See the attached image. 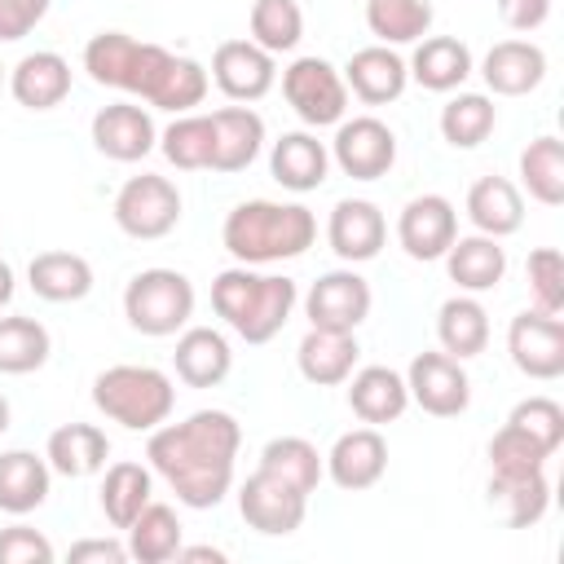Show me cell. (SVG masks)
I'll return each mask as SVG.
<instances>
[{
  "label": "cell",
  "instance_id": "6da1fadb",
  "mask_svg": "<svg viewBox=\"0 0 564 564\" xmlns=\"http://www.w3.org/2000/svg\"><path fill=\"white\" fill-rule=\"evenodd\" d=\"M238 445H242V427L229 410H194L181 423H159L150 432L145 458L150 471L167 480L176 502L207 511L234 485Z\"/></svg>",
  "mask_w": 564,
  "mask_h": 564
},
{
  "label": "cell",
  "instance_id": "7a4b0ae2",
  "mask_svg": "<svg viewBox=\"0 0 564 564\" xmlns=\"http://www.w3.org/2000/svg\"><path fill=\"white\" fill-rule=\"evenodd\" d=\"M84 70L101 88H119L128 97H141L159 110L189 115L203 106L212 75L194 57H176L163 44H145L128 31H97L84 44Z\"/></svg>",
  "mask_w": 564,
  "mask_h": 564
},
{
  "label": "cell",
  "instance_id": "3957f363",
  "mask_svg": "<svg viewBox=\"0 0 564 564\" xmlns=\"http://www.w3.org/2000/svg\"><path fill=\"white\" fill-rule=\"evenodd\" d=\"M220 242L238 264H282L317 242V216L304 203L247 198L225 216Z\"/></svg>",
  "mask_w": 564,
  "mask_h": 564
},
{
  "label": "cell",
  "instance_id": "277c9868",
  "mask_svg": "<svg viewBox=\"0 0 564 564\" xmlns=\"http://www.w3.org/2000/svg\"><path fill=\"white\" fill-rule=\"evenodd\" d=\"M300 286L286 273H256V264H234L212 282V308L247 344H269L295 313Z\"/></svg>",
  "mask_w": 564,
  "mask_h": 564
},
{
  "label": "cell",
  "instance_id": "5b68a950",
  "mask_svg": "<svg viewBox=\"0 0 564 564\" xmlns=\"http://www.w3.org/2000/svg\"><path fill=\"white\" fill-rule=\"evenodd\" d=\"M93 405L128 432H154L172 419L176 388L159 366H110L93 379Z\"/></svg>",
  "mask_w": 564,
  "mask_h": 564
},
{
  "label": "cell",
  "instance_id": "8992f818",
  "mask_svg": "<svg viewBox=\"0 0 564 564\" xmlns=\"http://www.w3.org/2000/svg\"><path fill=\"white\" fill-rule=\"evenodd\" d=\"M123 317L137 335L167 339L194 317V282L181 269H141L123 286Z\"/></svg>",
  "mask_w": 564,
  "mask_h": 564
},
{
  "label": "cell",
  "instance_id": "52a82bcc",
  "mask_svg": "<svg viewBox=\"0 0 564 564\" xmlns=\"http://www.w3.org/2000/svg\"><path fill=\"white\" fill-rule=\"evenodd\" d=\"M115 225L137 242L167 238L181 225V189L154 172L128 176L115 194Z\"/></svg>",
  "mask_w": 564,
  "mask_h": 564
},
{
  "label": "cell",
  "instance_id": "ba28073f",
  "mask_svg": "<svg viewBox=\"0 0 564 564\" xmlns=\"http://www.w3.org/2000/svg\"><path fill=\"white\" fill-rule=\"evenodd\" d=\"M282 97L308 128H330L348 110V84L326 57H295L282 70Z\"/></svg>",
  "mask_w": 564,
  "mask_h": 564
},
{
  "label": "cell",
  "instance_id": "9c48e42d",
  "mask_svg": "<svg viewBox=\"0 0 564 564\" xmlns=\"http://www.w3.org/2000/svg\"><path fill=\"white\" fill-rule=\"evenodd\" d=\"M507 352L524 379H538V383L560 379L564 375V322H560V313H542V308L516 313L507 326Z\"/></svg>",
  "mask_w": 564,
  "mask_h": 564
},
{
  "label": "cell",
  "instance_id": "30bf717a",
  "mask_svg": "<svg viewBox=\"0 0 564 564\" xmlns=\"http://www.w3.org/2000/svg\"><path fill=\"white\" fill-rule=\"evenodd\" d=\"M238 511L247 520V529L264 533V538H286L304 524L308 516V494H300L295 485H286L282 476L256 467L242 489H238Z\"/></svg>",
  "mask_w": 564,
  "mask_h": 564
},
{
  "label": "cell",
  "instance_id": "8fae6325",
  "mask_svg": "<svg viewBox=\"0 0 564 564\" xmlns=\"http://www.w3.org/2000/svg\"><path fill=\"white\" fill-rule=\"evenodd\" d=\"M330 159L352 181H379L397 163V132L375 115L339 119L335 123V141H330Z\"/></svg>",
  "mask_w": 564,
  "mask_h": 564
},
{
  "label": "cell",
  "instance_id": "7c38bea8",
  "mask_svg": "<svg viewBox=\"0 0 564 564\" xmlns=\"http://www.w3.org/2000/svg\"><path fill=\"white\" fill-rule=\"evenodd\" d=\"M405 388H410V401L436 419H454L471 405V379L463 361L449 352H414L405 370Z\"/></svg>",
  "mask_w": 564,
  "mask_h": 564
},
{
  "label": "cell",
  "instance_id": "4fadbf2b",
  "mask_svg": "<svg viewBox=\"0 0 564 564\" xmlns=\"http://www.w3.org/2000/svg\"><path fill=\"white\" fill-rule=\"evenodd\" d=\"M370 282L357 269H330L308 286L304 317L322 330H357L370 317Z\"/></svg>",
  "mask_w": 564,
  "mask_h": 564
},
{
  "label": "cell",
  "instance_id": "5bb4252c",
  "mask_svg": "<svg viewBox=\"0 0 564 564\" xmlns=\"http://www.w3.org/2000/svg\"><path fill=\"white\" fill-rule=\"evenodd\" d=\"M458 238V212L445 194H419L397 216V242L410 260H441Z\"/></svg>",
  "mask_w": 564,
  "mask_h": 564
},
{
  "label": "cell",
  "instance_id": "9a60e30c",
  "mask_svg": "<svg viewBox=\"0 0 564 564\" xmlns=\"http://www.w3.org/2000/svg\"><path fill=\"white\" fill-rule=\"evenodd\" d=\"M278 79V57L256 40H225L212 53V84L229 101H260Z\"/></svg>",
  "mask_w": 564,
  "mask_h": 564
},
{
  "label": "cell",
  "instance_id": "2e32d148",
  "mask_svg": "<svg viewBox=\"0 0 564 564\" xmlns=\"http://www.w3.org/2000/svg\"><path fill=\"white\" fill-rule=\"evenodd\" d=\"M326 242L344 264H366L388 242V220L370 198H339L326 220Z\"/></svg>",
  "mask_w": 564,
  "mask_h": 564
},
{
  "label": "cell",
  "instance_id": "e0dca14e",
  "mask_svg": "<svg viewBox=\"0 0 564 564\" xmlns=\"http://www.w3.org/2000/svg\"><path fill=\"white\" fill-rule=\"evenodd\" d=\"M93 145L115 163H137L159 145V128H154L145 106L110 101L93 115Z\"/></svg>",
  "mask_w": 564,
  "mask_h": 564
},
{
  "label": "cell",
  "instance_id": "ac0fdd59",
  "mask_svg": "<svg viewBox=\"0 0 564 564\" xmlns=\"http://www.w3.org/2000/svg\"><path fill=\"white\" fill-rule=\"evenodd\" d=\"M383 471H388V441H383V432L370 427V423L344 432V436L330 445V454H326V476H330L339 489H348V494H361V489L379 485Z\"/></svg>",
  "mask_w": 564,
  "mask_h": 564
},
{
  "label": "cell",
  "instance_id": "d6986e66",
  "mask_svg": "<svg viewBox=\"0 0 564 564\" xmlns=\"http://www.w3.org/2000/svg\"><path fill=\"white\" fill-rule=\"evenodd\" d=\"M339 75H344L348 93H352L357 101H366V106H388V101H397V97L405 93V84H410L405 57H401L397 48H388V44L357 48Z\"/></svg>",
  "mask_w": 564,
  "mask_h": 564
},
{
  "label": "cell",
  "instance_id": "ffe728a7",
  "mask_svg": "<svg viewBox=\"0 0 564 564\" xmlns=\"http://www.w3.org/2000/svg\"><path fill=\"white\" fill-rule=\"evenodd\" d=\"M264 145V119L251 106L212 110V163L207 172H242L256 163Z\"/></svg>",
  "mask_w": 564,
  "mask_h": 564
},
{
  "label": "cell",
  "instance_id": "44dd1931",
  "mask_svg": "<svg viewBox=\"0 0 564 564\" xmlns=\"http://www.w3.org/2000/svg\"><path fill=\"white\" fill-rule=\"evenodd\" d=\"M480 75L494 97H524L546 79V53L533 40H498L485 53Z\"/></svg>",
  "mask_w": 564,
  "mask_h": 564
},
{
  "label": "cell",
  "instance_id": "7402d4cb",
  "mask_svg": "<svg viewBox=\"0 0 564 564\" xmlns=\"http://www.w3.org/2000/svg\"><path fill=\"white\" fill-rule=\"evenodd\" d=\"M9 93L26 110H53L70 93V62L53 48H35L9 70Z\"/></svg>",
  "mask_w": 564,
  "mask_h": 564
},
{
  "label": "cell",
  "instance_id": "603a6c76",
  "mask_svg": "<svg viewBox=\"0 0 564 564\" xmlns=\"http://www.w3.org/2000/svg\"><path fill=\"white\" fill-rule=\"evenodd\" d=\"M405 70H410V79H414L419 88H427V93H454V88L476 70V62H471V48H467L458 35H423V40L414 44Z\"/></svg>",
  "mask_w": 564,
  "mask_h": 564
},
{
  "label": "cell",
  "instance_id": "cb8c5ba5",
  "mask_svg": "<svg viewBox=\"0 0 564 564\" xmlns=\"http://www.w3.org/2000/svg\"><path fill=\"white\" fill-rule=\"evenodd\" d=\"M445 260V273L458 291L467 295H480V291H494L507 273V251H502V238H489V234H467V238H454L449 251L441 256Z\"/></svg>",
  "mask_w": 564,
  "mask_h": 564
},
{
  "label": "cell",
  "instance_id": "d4e9b609",
  "mask_svg": "<svg viewBox=\"0 0 564 564\" xmlns=\"http://www.w3.org/2000/svg\"><path fill=\"white\" fill-rule=\"evenodd\" d=\"M357 335L352 330H322L308 326V335L295 348V366L313 388H335L357 370Z\"/></svg>",
  "mask_w": 564,
  "mask_h": 564
},
{
  "label": "cell",
  "instance_id": "484cf974",
  "mask_svg": "<svg viewBox=\"0 0 564 564\" xmlns=\"http://www.w3.org/2000/svg\"><path fill=\"white\" fill-rule=\"evenodd\" d=\"M348 405L361 423L379 427V423H392L405 414L410 405V388H405V375H397L392 366H361L352 370L348 379Z\"/></svg>",
  "mask_w": 564,
  "mask_h": 564
},
{
  "label": "cell",
  "instance_id": "4316f807",
  "mask_svg": "<svg viewBox=\"0 0 564 564\" xmlns=\"http://www.w3.org/2000/svg\"><path fill=\"white\" fill-rule=\"evenodd\" d=\"M269 172L282 189L291 194H308L326 181L330 172V150L313 137V132H282L269 150Z\"/></svg>",
  "mask_w": 564,
  "mask_h": 564
},
{
  "label": "cell",
  "instance_id": "83f0119b",
  "mask_svg": "<svg viewBox=\"0 0 564 564\" xmlns=\"http://www.w3.org/2000/svg\"><path fill=\"white\" fill-rule=\"evenodd\" d=\"M172 366H176V379L181 383H189V388H216L229 375V366H234V348L212 326H185L176 335Z\"/></svg>",
  "mask_w": 564,
  "mask_h": 564
},
{
  "label": "cell",
  "instance_id": "f1b7e54d",
  "mask_svg": "<svg viewBox=\"0 0 564 564\" xmlns=\"http://www.w3.org/2000/svg\"><path fill=\"white\" fill-rule=\"evenodd\" d=\"M48 485H53V467L44 454H35V449H4L0 454V511L26 516V511L44 507Z\"/></svg>",
  "mask_w": 564,
  "mask_h": 564
},
{
  "label": "cell",
  "instance_id": "f546056e",
  "mask_svg": "<svg viewBox=\"0 0 564 564\" xmlns=\"http://www.w3.org/2000/svg\"><path fill=\"white\" fill-rule=\"evenodd\" d=\"M44 458L57 476H70V480H84V476H97L110 458V441L101 427L93 423H62L57 432H48V445H44Z\"/></svg>",
  "mask_w": 564,
  "mask_h": 564
},
{
  "label": "cell",
  "instance_id": "4dcf8cb0",
  "mask_svg": "<svg viewBox=\"0 0 564 564\" xmlns=\"http://www.w3.org/2000/svg\"><path fill=\"white\" fill-rule=\"evenodd\" d=\"M467 220L476 225V234L489 238H507L524 225V198L516 189V181L507 176H480L467 189Z\"/></svg>",
  "mask_w": 564,
  "mask_h": 564
},
{
  "label": "cell",
  "instance_id": "1f68e13d",
  "mask_svg": "<svg viewBox=\"0 0 564 564\" xmlns=\"http://www.w3.org/2000/svg\"><path fill=\"white\" fill-rule=\"evenodd\" d=\"M26 282L48 304H75L93 291V264L75 251H40L26 264Z\"/></svg>",
  "mask_w": 564,
  "mask_h": 564
},
{
  "label": "cell",
  "instance_id": "d6a6232c",
  "mask_svg": "<svg viewBox=\"0 0 564 564\" xmlns=\"http://www.w3.org/2000/svg\"><path fill=\"white\" fill-rule=\"evenodd\" d=\"M436 339H441V352L467 361V357H480L489 348V313L476 295H449L436 313Z\"/></svg>",
  "mask_w": 564,
  "mask_h": 564
},
{
  "label": "cell",
  "instance_id": "836d02e7",
  "mask_svg": "<svg viewBox=\"0 0 564 564\" xmlns=\"http://www.w3.org/2000/svg\"><path fill=\"white\" fill-rule=\"evenodd\" d=\"M489 498L502 507V516H507L511 529H533V524L546 516V507H551L546 467L507 471V476H494V471H489Z\"/></svg>",
  "mask_w": 564,
  "mask_h": 564
},
{
  "label": "cell",
  "instance_id": "e575fe53",
  "mask_svg": "<svg viewBox=\"0 0 564 564\" xmlns=\"http://www.w3.org/2000/svg\"><path fill=\"white\" fill-rule=\"evenodd\" d=\"M123 533H128V560H141V564H167V560H176L181 538H185L176 511L167 502H154V498L141 507V516Z\"/></svg>",
  "mask_w": 564,
  "mask_h": 564
},
{
  "label": "cell",
  "instance_id": "d590c367",
  "mask_svg": "<svg viewBox=\"0 0 564 564\" xmlns=\"http://www.w3.org/2000/svg\"><path fill=\"white\" fill-rule=\"evenodd\" d=\"M154 498V471L141 463H110L101 476V511L115 529H128Z\"/></svg>",
  "mask_w": 564,
  "mask_h": 564
},
{
  "label": "cell",
  "instance_id": "8d00e7d4",
  "mask_svg": "<svg viewBox=\"0 0 564 564\" xmlns=\"http://www.w3.org/2000/svg\"><path fill=\"white\" fill-rule=\"evenodd\" d=\"M432 0H366V26L379 44H419L432 31Z\"/></svg>",
  "mask_w": 564,
  "mask_h": 564
},
{
  "label": "cell",
  "instance_id": "74e56055",
  "mask_svg": "<svg viewBox=\"0 0 564 564\" xmlns=\"http://www.w3.org/2000/svg\"><path fill=\"white\" fill-rule=\"evenodd\" d=\"M520 185L542 207H560L564 203V141L560 137L546 132V137H533L520 150Z\"/></svg>",
  "mask_w": 564,
  "mask_h": 564
},
{
  "label": "cell",
  "instance_id": "f35d334b",
  "mask_svg": "<svg viewBox=\"0 0 564 564\" xmlns=\"http://www.w3.org/2000/svg\"><path fill=\"white\" fill-rule=\"evenodd\" d=\"M260 467L273 471V476H282V480L295 485L300 494H313V489L322 485V476H326V458H322L317 445L304 441V436H273V441L260 449Z\"/></svg>",
  "mask_w": 564,
  "mask_h": 564
},
{
  "label": "cell",
  "instance_id": "ab89813d",
  "mask_svg": "<svg viewBox=\"0 0 564 564\" xmlns=\"http://www.w3.org/2000/svg\"><path fill=\"white\" fill-rule=\"evenodd\" d=\"M498 123V106L485 93H458L441 106V137L454 150H476Z\"/></svg>",
  "mask_w": 564,
  "mask_h": 564
},
{
  "label": "cell",
  "instance_id": "60d3db41",
  "mask_svg": "<svg viewBox=\"0 0 564 564\" xmlns=\"http://www.w3.org/2000/svg\"><path fill=\"white\" fill-rule=\"evenodd\" d=\"M53 339L35 317H0V375H31L48 361Z\"/></svg>",
  "mask_w": 564,
  "mask_h": 564
},
{
  "label": "cell",
  "instance_id": "b9f144b4",
  "mask_svg": "<svg viewBox=\"0 0 564 564\" xmlns=\"http://www.w3.org/2000/svg\"><path fill=\"white\" fill-rule=\"evenodd\" d=\"M251 35L264 53H291L300 40H304V13H300V0H256L251 4V18H247Z\"/></svg>",
  "mask_w": 564,
  "mask_h": 564
},
{
  "label": "cell",
  "instance_id": "7bdbcfd3",
  "mask_svg": "<svg viewBox=\"0 0 564 564\" xmlns=\"http://www.w3.org/2000/svg\"><path fill=\"white\" fill-rule=\"evenodd\" d=\"M159 150L181 172H203L212 163V115H176L159 132Z\"/></svg>",
  "mask_w": 564,
  "mask_h": 564
},
{
  "label": "cell",
  "instance_id": "ee69618b",
  "mask_svg": "<svg viewBox=\"0 0 564 564\" xmlns=\"http://www.w3.org/2000/svg\"><path fill=\"white\" fill-rule=\"evenodd\" d=\"M511 427H520L529 441H538L546 454H555L564 445V405L551 401V397H524L511 414H507Z\"/></svg>",
  "mask_w": 564,
  "mask_h": 564
},
{
  "label": "cell",
  "instance_id": "f6af8a7d",
  "mask_svg": "<svg viewBox=\"0 0 564 564\" xmlns=\"http://www.w3.org/2000/svg\"><path fill=\"white\" fill-rule=\"evenodd\" d=\"M524 278H529V295L533 308L542 313H564V260L555 247H538L524 260Z\"/></svg>",
  "mask_w": 564,
  "mask_h": 564
},
{
  "label": "cell",
  "instance_id": "bcb514c9",
  "mask_svg": "<svg viewBox=\"0 0 564 564\" xmlns=\"http://www.w3.org/2000/svg\"><path fill=\"white\" fill-rule=\"evenodd\" d=\"M546 449L538 441H529L520 427L502 423L489 441V471L494 476H507V471H533V467H546Z\"/></svg>",
  "mask_w": 564,
  "mask_h": 564
},
{
  "label": "cell",
  "instance_id": "7dc6e473",
  "mask_svg": "<svg viewBox=\"0 0 564 564\" xmlns=\"http://www.w3.org/2000/svg\"><path fill=\"white\" fill-rule=\"evenodd\" d=\"M53 542L31 524L0 529V564H53Z\"/></svg>",
  "mask_w": 564,
  "mask_h": 564
},
{
  "label": "cell",
  "instance_id": "c3c4849f",
  "mask_svg": "<svg viewBox=\"0 0 564 564\" xmlns=\"http://www.w3.org/2000/svg\"><path fill=\"white\" fill-rule=\"evenodd\" d=\"M53 0H0V44L31 35V26L48 13Z\"/></svg>",
  "mask_w": 564,
  "mask_h": 564
},
{
  "label": "cell",
  "instance_id": "681fc988",
  "mask_svg": "<svg viewBox=\"0 0 564 564\" xmlns=\"http://www.w3.org/2000/svg\"><path fill=\"white\" fill-rule=\"evenodd\" d=\"M498 18L511 31H538L551 18V0H498Z\"/></svg>",
  "mask_w": 564,
  "mask_h": 564
},
{
  "label": "cell",
  "instance_id": "f907efd6",
  "mask_svg": "<svg viewBox=\"0 0 564 564\" xmlns=\"http://www.w3.org/2000/svg\"><path fill=\"white\" fill-rule=\"evenodd\" d=\"M84 560L123 564V560H128V542H115V538H84V542L70 546V564H84Z\"/></svg>",
  "mask_w": 564,
  "mask_h": 564
},
{
  "label": "cell",
  "instance_id": "816d5d0a",
  "mask_svg": "<svg viewBox=\"0 0 564 564\" xmlns=\"http://www.w3.org/2000/svg\"><path fill=\"white\" fill-rule=\"evenodd\" d=\"M176 560H212V564H225L229 555H225L220 546H181Z\"/></svg>",
  "mask_w": 564,
  "mask_h": 564
},
{
  "label": "cell",
  "instance_id": "f5cc1de1",
  "mask_svg": "<svg viewBox=\"0 0 564 564\" xmlns=\"http://www.w3.org/2000/svg\"><path fill=\"white\" fill-rule=\"evenodd\" d=\"M9 300H13V269L0 260V308H4Z\"/></svg>",
  "mask_w": 564,
  "mask_h": 564
},
{
  "label": "cell",
  "instance_id": "db71d44e",
  "mask_svg": "<svg viewBox=\"0 0 564 564\" xmlns=\"http://www.w3.org/2000/svg\"><path fill=\"white\" fill-rule=\"evenodd\" d=\"M9 419H13V414H9V401H4V397H0V436H4V432H9Z\"/></svg>",
  "mask_w": 564,
  "mask_h": 564
},
{
  "label": "cell",
  "instance_id": "11a10c76",
  "mask_svg": "<svg viewBox=\"0 0 564 564\" xmlns=\"http://www.w3.org/2000/svg\"><path fill=\"white\" fill-rule=\"evenodd\" d=\"M4 70H9V66H4V62H0V88H4V79H9V75H4Z\"/></svg>",
  "mask_w": 564,
  "mask_h": 564
}]
</instances>
